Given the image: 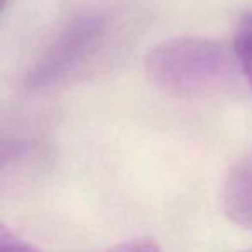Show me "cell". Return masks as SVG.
Returning a JSON list of instances; mask_svg holds the SVG:
<instances>
[{
  "mask_svg": "<svg viewBox=\"0 0 252 252\" xmlns=\"http://www.w3.org/2000/svg\"><path fill=\"white\" fill-rule=\"evenodd\" d=\"M114 30V16L100 9L73 14L43 49L30 71L26 83L45 90L80 76L105 49Z\"/></svg>",
  "mask_w": 252,
  "mask_h": 252,
  "instance_id": "obj_2",
  "label": "cell"
},
{
  "mask_svg": "<svg viewBox=\"0 0 252 252\" xmlns=\"http://www.w3.org/2000/svg\"><path fill=\"white\" fill-rule=\"evenodd\" d=\"M233 54L238 69L252 90V12L245 14L238 23L233 40Z\"/></svg>",
  "mask_w": 252,
  "mask_h": 252,
  "instance_id": "obj_4",
  "label": "cell"
},
{
  "mask_svg": "<svg viewBox=\"0 0 252 252\" xmlns=\"http://www.w3.org/2000/svg\"><path fill=\"white\" fill-rule=\"evenodd\" d=\"M221 204L231 223L252 230V152L238 159L228 171L221 190Z\"/></svg>",
  "mask_w": 252,
  "mask_h": 252,
  "instance_id": "obj_3",
  "label": "cell"
},
{
  "mask_svg": "<svg viewBox=\"0 0 252 252\" xmlns=\"http://www.w3.org/2000/svg\"><path fill=\"white\" fill-rule=\"evenodd\" d=\"M249 252H252V251H249Z\"/></svg>",
  "mask_w": 252,
  "mask_h": 252,
  "instance_id": "obj_7",
  "label": "cell"
},
{
  "mask_svg": "<svg viewBox=\"0 0 252 252\" xmlns=\"http://www.w3.org/2000/svg\"><path fill=\"white\" fill-rule=\"evenodd\" d=\"M105 252H162L161 247L151 238H137V240L125 242L116 247L107 249Z\"/></svg>",
  "mask_w": 252,
  "mask_h": 252,
  "instance_id": "obj_6",
  "label": "cell"
},
{
  "mask_svg": "<svg viewBox=\"0 0 252 252\" xmlns=\"http://www.w3.org/2000/svg\"><path fill=\"white\" fill-rule=\"evenodd\" d=\"M0 252H42L26 240L19 238L7 226L0 228Z\"/></svg>",
  "mask_w": 252,
  "mask_h": 252,
  "instance_id": "obj_5",
  "label": "cell"
},
{
  "mask_svg": "<svg viewBox=\"0 0 252 252\" xmlns=\"http://www.w3.org/2000/svg\"><path fill=\"white\" fill-rule=\"evenodd\" d=\"M235 54L207 38L182 36L161 42L149 52L151 81L173 95H206L224 88L235 73Z\"/></svg>",
  "mask_w": 252,
  "mask_h": 252,
  "instance_id": "obj_1",
  "label": "cell"
}]
</instances>
